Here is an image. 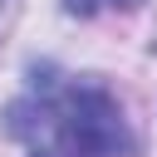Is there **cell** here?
Masks as SVG:
<instances>
[{"label": "cell", "mask_w": 157, "mask_h": 157, "mask_svg": "<svg viewBox=\"0 0 157 157\" xmlns=\"http://www.w3.org/2000/svg\"><path fill=\"white\" fill-rule=\"evenodd\" d=\"M5 123L29 157H128L132 147L118 98L59 69H34Z\"/></svg>", "instance_id": "obj_1"}, {"label": "cell", "mask_w": 157, "mask_h": 157, "mask_svg": "<svg viewBox=\"0 0 157 157\" xmlns=\"http://www.w3.org/2000/svg\"><path fill=\"white\" fill-rule=\"evenodd\" d=\"M132 5H142V0H64V10L69 15H108V10H132Z\"/></svg>", "instance_id": "obj_2"}]
</instances>
